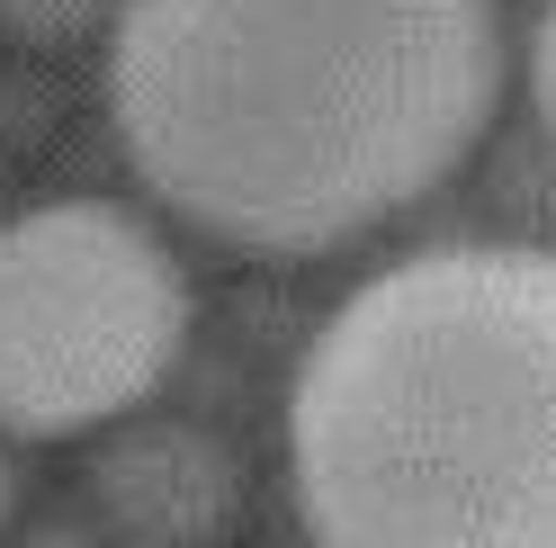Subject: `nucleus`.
I'll list each match as a JSON object with an SVG mask.
<instances>
[{"label": "nucleus", "mask_w": 556, "mask_h": 548, "mask_svg": "<svg viewBox=\"0 0 556 548\" xmlns=\"http://www.w3.org/2000/svg\"><path fill=\"white\" fill-rule=\"evenodd\" d=\"M503 99V0H126L117 145L233 252H332L476 153Z\"/></svg>", "instance_id": "nucleus-1"}, {"label": "nucleus", "mask_w": 556, "mask_h": 548, "mask_svg": "<svg viewBox=\"0 0 556 548\" xmlns=\"http://www.w3.org/2000/svg\"><path fill=\"white\" fill-rule=\"evenodd\" d=\"M288 486L315 548H556V244H440L341 297Z\"/></svg>", "instance_id": "nucleus-2"}, {"label": "nucleus", "mask_w": 556, "mask_h": 548, "mask_svg": "<svg viewBox=\"0 0 556 548\" xmlns=\"http://www.w3.org/2000/svg\"><path fill=\"white\" fill-rule=\"evenodd\" d=\"M189 341V279L153 225L54 198L0 225V432L73 440L135 414Z\"/></svg>", "instance_id": "nucleus-3"}, {"label": "nucleus", "mask_w": 556, "mask_h": 548, "mask_svg": "<svg viewBox=\"0 0 556 548\" xmlns=\"http://www.w3.org/2000/svg\"><path fill=\"white\" fill-rule=\"evenodd\" d=\"M233 450L198 423H126L90 459V495L126 548H206L233 522Z\"/></svg>", "instance_id": "nucleus-4"}, {"label": "nucleus", "mask_w": 556, "mask_h": 548, "mask_svg": "<svg viewBox=\"0 0 556 548\" xmlns=\"http://www.w3.org/2000/svg\"><path fill=\"white\" fill-rule=\"evenodd\" d=\"M530 90H539V126L556 145V0L539 10V46H530Z\"/></svg>", "instance_id": "nucleus-5"}, {"label": "nucleus", "mask_w": 556, "mask_h": 548, "mask_svg": "<svg viewBox=\"0 0 556 548\" xmlns=\"http://www.w3.org/2000/svg\"><path fill=\"white\" fill-rule=\"evenodd\" d=\"M27 548H99V539H90L81 522H46V531H37V539H27Z\"/></svg>", "instance_id": "nucleus-6"}, {"label": "nucleus", "mask_w": 556, "mask_h": 548, "mask_svg": "<svg viewBox=\"0 0 556 548\" xmlns=\"http://www.w3.org/2000/svg\"><path fill=\"white\" fill-rule=\"evenodd\" d=\"M18 512V468H10V450H0V522Z\"/></svg>", "instance_id": "nucleus-7"}]
</instances>
